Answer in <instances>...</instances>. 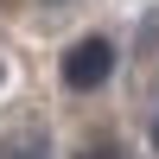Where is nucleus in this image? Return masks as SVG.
Listing matches in <instances>:
<instances>
[{
	"label": "nucleus",
	"instance_id": "2",
	"mask_svg": "<svg viewBox=\"0 0 159 159\" xmlns=\"http://www.w3.org/2000/svg\"><path fill=\"white\" fill-rule=\"evenodd\" d=\"M0 159H51V140L38 134V127H19V134L0 140Z\"/></svg>",
	"mask_w": 159,
	"mask_h": 159
},
{
	"label": "nucleus",
	"instance_id": "3",
	"mask_svg": "<svg viewBox=\"0 0 159 159\" xmlns=\"http://www.w3.org/2000/svg\"><path fill=\"white\" fill-rule=\"evenodd\" d=\"M83 159H127V153H121V147H115V140H102V147H89Z\"/></svg>",
	"mask_w": 159,
	"mask_h": 159
},
{
	"label": "nucleus",
	"instance_id": "1",
	"mask_svg": "<svg viewBox=\"0 0 159 159\" xmlns=\"http://www.w3.org/2000/svg\"><path fill=\"white\" fill-rule=\"evenodd\" d=\"M108 76H115V45L108 38H76L64 51V83L70 89H102Z\"/></svg>",
	"mask_w": 159,
	"mask_h": 159
},
{
	"label": "nucleus",
	"instance_id": "4",
	"mask_svg": "<svg viewBox=\"0 0 159 159\" xmlns=\"http://www.w3.org/2000/svg\"><path fill=\"white\" fill-rule=\"evenodd\" d=\"M153 147H159V115H153Z\"/></svg>",
	"mask_w": 159,
	"mask_h": 159
}]
</instances>
